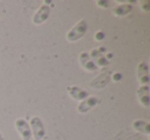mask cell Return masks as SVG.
Listing matches in <instances>:
<instances>
[{"mask_svg":"<svg viewBox=\"0 0 150 140\" xmlns=\"http://www.w3.org/2000/svg\"><path fill=\"white\" fill-rule=\"evenodd\" d=\"M88 30V23L86 20H80L70 31L67 33V40L70 42H75L82 38V36L86 33Z\"/></svg>","mask_w":150,"mask_h":140,"instance_id":"6da1fadb","label":"cell"},{"mask_svg":"<svg viewBox=\"0 0 150 140\" xmlns=\"http://www.w3.org/2000/svg\"><path fill=\"white\" fill-rule=\"evenodd\" d=\"M29 126H30L32 136L34 137V139L35 140L43 139L44 135H45V129H44V125L40 117H32L31 121H30Z\"/></svg>","mask_w":150,"mask_h":140,"instance_id":"7a4b0ae2","label":"cell"},{"mask_svg":"<svg viewBox=\"0 0 150 140\" xmlns=\"http://www.w3.org/2000/svg\"><path fill=\"white\" fill-rule=\"evenodd\" d=\"M16 128H17V131L19 132V134L21 135L22 139L23 140H30L32 137V132L30 129L29 124L27 123L25 119H18L16 121Z\"/></svg>","mask_w":150,"mask_h":140,"instance_id":"3957f363","label":"cell"},{"mask_svg":"<svg viewBox=\"0 0 150 140\" xmlns=\"http://www.w3.org/2000/svg\"><path fill=\"white\" fill-rule=\"evenodd\" d=\"M50 14V7L46 4H43L38 9V11H36V14L33 17V23L35 25H40L43 24L46 20L48 19Z\"/></svg>","mask_w":150,"mask_h":140,"instance_id":"277c9868","label":"cell"},{"mask_svg":"<svg viewBox=\"0 0 150 140\" xmlns=\"http://www.w3.org/2000/svg\"><path fill=\"white\" fill-rule=\"evenodd\" d=\"M97 104H98V98H96L95 96H88L84 100L80 101V103L77 106V110L79 113H86L91 109L96 107Z\"/></svg>","mask_w":150,"mask_h":140,"instance_id":"5b68a950","label":"cell"},{"mask_svg":"<svg viewBox=\"0 0 150 140\" xmlns=\"http://www.w3.org/2000/svg\"><path fill=\"white\" fill-rule=\"evenodd\" d=\"M137 71L138 78H139V82L141 84V86H148V82H149V68H148V65L145 62H141L138 65Z\"/></svg>","mask_w":150,"mask_h":140,"instance_id":"8992f818","label":"cell"},{"mask_svg":"<svg viewBox=\"0 0 150 140\" xmlns=\"http://www.w3.org/2000/svg\"><path fill=\"white\" fill-rule=\"evenodd\" d=\"M90 57L94 63L97 65V67H105L107 65H109V61L106 57L103 55V53L101 50H99V48H95V50H91Z\"/></svg>","mask_w":150,"mask_h":140,"instance_id":"52a82bcc","label":"cell"},{"mask_svg":"<svg viewBox=\"0 0 150 140\" xmlns=\"http://www.w3.org/2000/svg\"><path fill=\"white\" fill-rule=\"evenodd\" d=\"M79 62L80 65L82 66V68H84L88 71H96L98 67L94 63V61L91 59L90 54L86 52H82L79 55Z\"/></svg>","mask_w":150,"mask_h":140,"instance_id":"ba28073f","label":"cell"},{"mask_svg":"<svg viewBox=\"0 0 150 140\" xmlns=\"http://www.w3.org/2000/svg\"><path fill=\"white\" fill-rule=\"evenodd\" d=\"M67 92L69 93L70 97L76 101H82L88 97V93L86 91L82 90L81 88L76 86L67 87Z\"/></svg>","mask_w":150,"mask_h":140,"instance_id":"9c48e42d","label":"cell"},{"mask_svg":"<svg viewBox=\"0 0 150 140\" xmlns=\"http://www.w3.org/2000/svg\"><path fill=\"white\" fill-rule=\"evenodd\" d=\"M122 4L116 5L113 9V14L117 17H125L133 11L132 3H135V1H122Z\"/></svg>","mask_w":150,"mask_h":140,"instance_id":"30bf717a","label":"cell"},{"mask_svg":"<svg viewBox=\"0 0 150 140\" xmlns=\"http://www.w3.org/2000/svg\"><path fill=\"white\" fill-rule=\"evenodd\" d=\"M138 99L139 102L141 103L143 106L148 107L150 102V97H149V87L148 86H141L137 91Z\"/></svg>","mask_w":150,"mask_h":140,"instance_id":"8fae6325","label":"cell"},{"mask_svg":"<svg viewBox=\"0 0 150 140\" xmlns=\"http://www.w3.org/2000/svg\"><path fill=\"white\" fill-rule=\"evenodd\" d=\"M110 82V75L107 72L98 75L92 82H91V86L95 89H103L107 86Z\"/></svg>","mask_w":150,"mask_h":140,"instance_id":"7c38bea8","label":"cell"},{"mask_svg":"<svg viewBox=\"0 0 150 140\" xmlns=\"http://www.w3.org/2000/svg\"><path fill=\"white\" fill-rule=\"evenodd\" d=\"M133 128L137 132H140V133L146 134V135L150 134V124L148 122L137 119V121H135L133 123Z\"/></svg>","mask_w":150,"mask_h":140,"instance_id":"4fadbf2b","label":"cell"},{"mask_svg":"<svg viewBox=\"0 0 150 140\" xmlns=\"http://www.w3.org/2000/svg\"><path fill=\"white\" fill-rule=\"evenodd\" d=\"M141 7L145 11H150V2L148 1V0H144V1H141Z\"/></svg>","mask_w":150,"mask_h":140,"instance_id":"5bb4252c","label":"cell"},{"mask_svg":"<svg viewBox=\"0 0 150 140\" xmlns=\"http://www.w3.org/2000/svg\"><path fill=\"white\" fill-rule=\"evenodd\" d=\"M104 37H105L104 33H103V32H101V31L97 32L96 35H95V38H96V40H98V41H101V40H103V39H104Z\"/></svg>","mask_w":150,"mask_h":140,"instance_id":"9a60e30c","label":"cell"},{"mask_svg":"<svg viewBox=\"0 0 150 140\" xmlns=\"http://www.w3.org/2000/svg\"><path fill=\"white\" fill-rule=\"evenodd\" d=\"M97 4H99V6L101 7H109V4H110V2L109 1H97Z\"/></svg>","mask_w":150,"mask_h":140,"instance_id":"2e32d148","label":"cell"},{"mask_svg":"<svg viewBox=\"0 0 150 140\" xmlns=\"http://www.w3.org/2000/svg\"><path fill=\"white\" fill-rule=\"evenodd\" d=\"M120 80H121V74L120 73H115L114 75H113V80H114V82H119Z\"/></svg>","mask_w":150,"mask_h":140,"instance_id":"e0dca14e","label":"cell"},{"mask_svg":"<svg viewBox=\"0 0 150 140\" xmlns=\"http://www.w3.org/2000/svg\"><path fill=\"white\" fill-rule=\"evenodd\" d=\"M0 140H4V137H3V134L0 132Z\"/></svg>","mask_w":150,"mask_h":140,"instance_id":"ac0fdd59","label":"cell"}]
</instances>
